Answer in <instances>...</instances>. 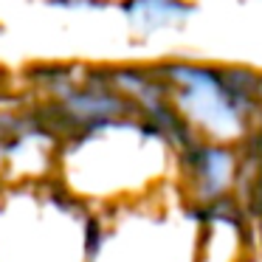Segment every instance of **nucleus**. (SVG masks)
Segmentation results:
<instances>
[{
  "label": "nucleus",
  "mask_w": 262,
  "mask_h": 262,
  "mask_svg": "<svg viewBox=\"0 0 262 262\" xmlns=\"http://www.w3.org/2000/svg\"><path fill=\"white\" fill-rule=\"evenodd\" d=\"M183 166H186L192 186L203 203H217L223 194L231 189L237 161L234 152L214 141H192L181 149Z\"/></svg>",
  "instance_id": "f03ea898"
},
{
  "label": "nucleus",
  "mask_w": 262,
  "mask_h": 262,
  "mask_svg": "<svg viewBox=\"0 0 262 262\" xmlns=\"http://www.w3.org/2000/svg\"><path fill=\"white\" fill-rule=\"evenodd\" d=\"M256 99H259V116H262V76H259V88H256Z\"/></svg>",
  "instance_id": "20e7f679"
},
{
  "label": "nucleus",
  "mask_w": 262,
  "mask_h": 262,
  "mask_svg": "<svg viewBox=\"0 0 262 262\" xmlns=\"http://www.w3.org/2000/svg\"><path fill=\"white\" fill-rule=\"evenodd\" d=\"M166 99L181 121L209 133L214 144L248 133L259 116V76L245 68H211L194 62H169L158 71Z\"/></svg>",
  "instance_id": "f257e3e1"
},
{
  "label": "nucleus",
  "mask_w": 262,
  "mask_h": 262,
  "mask_svg": "<svg viewBox=\"0 0 262 262\" xmlns=\"http://www.w3.org/2000/svg\"><path fill=\"white\" fill-rule=\"evenodd\" d=\"M121 9H124L127 17L144 31L183 23V20L194 12V6L186 3V0H124Z\"/></svg>",
  "instance_id": "7ed1b4c3"
}]
</instances>
